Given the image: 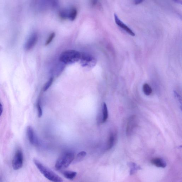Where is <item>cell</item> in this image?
I'll return each mask as SVG.
<instances>
[{
    "mask_svg": "<svg viewBox=\"0 0 182 182\" xmlns=\"http://www.w3.org/2000/svg\"><path fill=\"white\" fill-rule=\"evenodd\" d=\"M55 33H52L51 34L47 41L45 42V45L47 46L53 40V39L55 38Z\"/></svg>",
    "mask_w": 182,
    "mask_h": 182,
    "instance_id": "obj_19",
    "label": "cell"
},
{
    "mask_svg": "<svg viewBox=\"0 0 182 182\" xmlns=\"http://www.w3.org/2000/svg\"><path fill=\"white\" fill-rule=\"evenodd\" d=\"M81 53L75 50H68L62 53L60 61L64 64H70L80 61Z\"/></svg>",
    "mask_w": 182,
    "mask_h": 182,
    "instance_id": "obj_2",
    "label": "cell"
},
{
    "mask_svg": "<svg viewBox=\"0 0 182 182\" xmlns=\"http://www.w3.org/2000/svg\"><path fill=\"white\" fill-rule=\"evenodd\" d=\"M23 154L22 151L18 150L16 151L12 161V166L14 169L18 170L21 168L23 164Z\"/></svg>",
    "mask_w": 182,
    "mask_h": 182,
    "instance_id": "obj_5",
    "label": "cell"
},
{
    "mask_svg": "<svg viewBox=\"0 0 182 182\" xmlns=\"http://www.w3.org/2000/svg\"><path fill=\"white\" fill-rule=\"evenodd\" d=\"M138 119L135 115L129 118L126 127V133L127 135H131L134 132L138 126Z\"/></svg>",
    "mask_w": 182,
    "mask_h": 182,
    "instance_id": "obj_6",
    "label": "cell"
},
{
    "mask_svg": "<svg viewBox=\"0 0 182 182\" xmlns=\"http://www.w3.org/2000/svg\"><path fill=\"white\" fill-rule=\"evenodd\" d=\"M68 18L71 21L75 20L77 15V9L73 8L71 9L69 12H67Z\"/></svg>",
    "mask_w": 182,
    "mask_h": 182,
    "instance_id": "obj_12",
    "label": "cell"
},
{
    "mask_svg": "<svg viewBox=\"0 0 182 182\" xmlns=\"http://www.w3.org/2000/svg\"><path fill=\"white\" fill-rule=\"evenodd\" d=\"M3 111V107L1 103H0V116H1Z\"/></svg>",
    "mask_w": 182,
    "mask_h": 182,
    "instance_id": "obj_21",
    "label": "cell"
},
{
    "mask_svg": "<svg viewBox=\"0 0 182 182\" xmlns=\"http://www.w3.org/2000/svg\"><path fill=\"white\" fill-rule=\"evenodd\" d=\"M34 162L41 173L48 180L52 182H63V180L60 177L45 166L38 160L34 159Z\"/></svg>",
    "mask_w": 182,
    "mask_h": 182,
    "instance_id": "obj_1",
    "label": "cell"
},
{
    "mask_svg": "<svg viewBox=\"0 0 182 182\" xmlns=\"http://www.w3.org/2000/svg\"><path fill=\"white\" fill-rule=\"evenodd\" d=\"M63 174L66 179L73 180L76 176L77 173L75 172L66 171L63 172Z\"/></svg>",
    "mask_w": 182,
    "mask_h": 182,
    "instance_id": "obj_13",
    "label": "cell"
},
{
    "mask_svg": "<svg viewBox=\"0 0 182 182\" xmlns=\"http://www.w3.org/2000/svg\"><path fill=\"white\" fill-rule=\"evenodd\" d=\"M142 1H140V0H137V1H135V4H139L140 3H141L143 2Z\"/></svg>",
    "mask_w": 182,
    "mask_h": 182,
    "instance_id": "obj_22",
    "label": "cell"
},
{
    "mask_svg": "<svg viewBox=\"0 0 182 182\" xmlns=\"http://www.w3.org/2000/svg\"><path fill=\"white\" fill-rule=\"evenodd\" d=\"M38 39V34H32L25 43L24 48L26 50H30L36 44Z\"/></svg>",
    "mask_w": 182,
    "mask_h": 182,
    "instance_id": "obj_7",
    "label": "cell"
},
{
    "mask_svg": "<svg viewBox=\"0 0 182 182\" xmlns=\"http://www.w3.org/2000/svg\"><path fill=\"white\" fill-rule=\"evenodd\" d=\"M53 80H54V78L53 77H51L48 80V81L46 83L43 87V91H47L49 89L52 84Z\"/></svg>",
    "mask_w": 182,
    "mask_h": 182,
    "instance_id": "obj_17",
    "label": "cell"
},
{
    "mask_svg": "<svg viewBox=\"0 0 182 182\" xmlns=\"http://www.w3.org/2000/svg\"><path fill=\"white\" fill-rule=\"evenodd\" d=\"M27 137L30 143L34 145L38 146V141L33 128L31 126H28L27 128Z\"/></svg>",
    "mask_w": 182,
    "mask_h": 182,
    "instance_id": "obj_8",
    "label": "cell"
},
{
    "mask_svg": "<svg viewBox=\"0 0 182 182\" xmlns=\"http://www.w3.org/2000/svg\"><path fill=\"white\" fill-rule=\"evenodd\" d=\"M130 168V174L132 175L137 171L138 170H139L140 168L139 166L137 165L134 163H130L129 164Z\"/></svg>",
    "mask_w": 182,
    "mask_h": 182,
    "instance_id": "obj_16",
    "label": "cell"
},
{
    "mask_svg": "<svg viewBox=\"0 0 182 182\" xmlns=\"http://www.w3.org/2000/svg\"><path fill=\"white\" fill-rule=\"evenodd\" d=\"M80 64L83 67L92 68L96 65V59L91 55L81 53L80 60Z\"/></svg>",
    "mask_w": 182,
    "mask_h": 182,
    "instance_id": "obj_4",
    "label": "cell"
},
{
    "mask_svg": "<svg viewBox=\"0 0 182 182\" xmlns=\"http://www.w3.org/2000/svg\"><path fill=\"white\" fill-rule=\"evenodd\" d=\"M37 107L38 109V117L40 118L42 115V110L39 101H38L37 104Z\"/></svg>",
    "mask_w": 182,
    "mask_h": 182,
    "instance_id": "obj_20",
    "label": "cell"
},
{
    "mask_svg": "<svg viewBox=\"0 0 182 182\" xmlns=\"http://www.w3.org/2000/svg\"><path fill=\"white\" fill-rule=\"evenodd\" d=\"M152 164L159 168H165L167 164L163 159L159 158H156L152 159L151 160Z\"/></svg>",
    "mask_w": 182,
    "mask_h": 182,
    "instance_id": "obj_11",
    "label": "cell"
},
{
    "mask_svg": "<svg viewBox=\"0 0 182 182\" xmlns=\"http://www.w3.org/2000/svg\"><path fill=\"white\" fill-rule=\"evenodd\" d=\"M143 89L145 95L147 96L150 95L152 92V89L149 84L145 83L143 87Z\"/></svg>",
    "mask_w": 182,
    "mask_h": 182,
    "instance_id": "obj_15",
    "label": "cell"
},
{
    "mask_svg": "<svg viewBox=\"0 0 182 182\" xmlns=\"http://www.w3.org/2000/svg\"><path fill=\"white\" fill-rule=\"evenodd\" d=\"M103 123H105L107 120L108 117V111L107 104L105 103H103Z\"/></svg>",
    "mask_w": 182,
    "mask_h": 182,
    "instance_id": "obj_14",
    "label": "cell"
},
{
    "mask_svg": "<svg viewBox=\"0 0 182 182\" xmlns=\"http://www.w3.org/2000/svg\"><path fill=\"white\" fill-rule=\"evenodd\" d=\"M86 155V152L84 151L80 152L78 154L76 158L75 159L76 162H78L81 160Z\"/></svg>",
    "mask_w": 182,
    "mask_h": 182,
    "instance_id": "obj_18",
    "label": "cell"
},
{
    "mask_svg": "<svg viewBox=\"0 0 182 182\" xmlns=\"http://www.w3.org/2000/svg\"><path fill=\"white\" fill-rule=\"evenodd\" d=\"M115 21L116 24L118 25L119 27H120L121 28L123 29L124 30L129 34L130 35L132 36H135V34L133 32L132 30H131L129 27L127 25H126L123 22H122L119 19L118 16L116 14L114 15Z\"/></svg>",
    "mask_w": 182,
    "mask_h": 182,
    "instance_id": "obj_9",
    "label": "cell"
},
{
    "mask_svg": "<svg viewBox=\"0 0 182 182\" xmlns=\"http://www.w3.org/2000/svg\"><path fill=\"white\" fill-rule=\"evenodd\" d=\"M0 182H2V179L1 177H0Z\"/></svg>",
    "mask_w": 182,
    "mask_h": 182,
    "instance_id": "obj_23",
    "label": "cell"
},
{
    "mask_svg": "<svg viewBox=\"0 0 182 182\" xmlns=\"http://www.w3.org/2000/svg\"><path fill=\"white\" fill-rule=\"evenodd\" d=\"M116 134L114 132L110 133L107 143V149L109 150L113 147L116 140Z\"/></svg>",
    "mask_w": 182,
    "mask_h": 182,
    "instance_id": "obj_10",
    "label": "cell"
},
{
    "mask_svg": "<svg viewBox=\"0 0 182 182\" xmlns=\"http://www.w3.org/2000/svg\"><path fill=\"white\" fill-rule=\"evenodd\" d=\"M75 159V154L70 152L64 153L57 160L55 167L57 170H61L67 168Z\"/></svg>",
    "mask_w": 182,
    "mask_h": 182,
    "instance_id": "obj_3",
    "label": "cell"
}]
</instances>
